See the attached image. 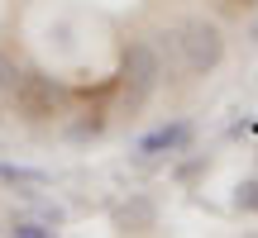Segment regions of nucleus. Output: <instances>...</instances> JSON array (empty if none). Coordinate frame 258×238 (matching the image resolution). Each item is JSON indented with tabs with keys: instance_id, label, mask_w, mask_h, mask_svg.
Returning a JSON list of instances; mask_svg holds the SVG:
<instances>
[{
	"instance_id": "2",
	"label": "nucleus",
	"mask_w": 258,
	"mask_h": 238,
	"mask_svg": "<svg viewBox=\"0 0 258 238\" xmlns=\"http://www.w3.org/2000/svg\"><path fill=\"white\" fill-rule=\"evenodd\" d=\"M177 38H182V72L186 76H206V72L220 67L225 34L211 24V19H186V24L177 29Z\"/></svg>"
},
{
	"instance_id": "1",
	"label": "nucleus",
	"mask_w": 258,
	"mask_h": 238,
	"mask_svg": "<svg viewBox=\"0 0 258 238\" xmlns=\"http://www.w3.org/2000/svg\"><path fill=\"white\" fill-rule=\"evenodd\" d=\"M158 81H163V57H158V48L148 43V38H134V43L124 48V110H144L148 95L158 91Z\"/></svg>"
},
{
	"instance_id": "9",
	"label": "nucleus",
	"mask_w": 258,
	"mask_h": 238,
	"mask_svg": "<svg viewBox=\"0 0 258 238\" xmlns=\"http://www.w3.org/2000/svg\"><path fill=\"white\" fill-rule=\"evenodd\" d=\"M10 233H15V238H53L57 229H48V224H34V219H19V224H10Z\"/></svg>"
},
{
	"instance_id": "7",
	"label": "nucleus",
	"mask_w": 258,
	"mask_h": 238,
	"mask_svg": "<svg viewBox=\"0 0 258 238\" xmlns=\"http://www.w3.org/2000/svg\"><path fill=\"white\" fill-rule=\"evenodd\" d=\"M158 38V57H163V67H182V38H177V34H153Z\"/></svg>"
},
{
	"instance_id": "11",
	"label": "nucleus",
	"mask_w": 258,
	"mask_h": 238,
	"mask_svg": "<svg viewBox=\"0 0 258 238\" xmlns=\"http://www.w3.org/2000/svg\"><path fill=\"white\" fill-rule=\"evenodd\" d=\"M234 5H253V0H234Z\"/></svg>"
},
{
	"instance_id": "10",
	"label": "nucleus",
	"mask_w": 258,
	"mask_h": 238,
	"mask_svg": "<svg viewBox=\"0 0 258 238\" xmlns=\"http://www.w3.org/2000/svg\"><path fill=\"white\" fill-rule=\"evenodd\" d=\"M234 205H239L244 214H258V181H244L239 195H234Z\"/></svg>"
},
{
	"instance_id": "4",
	"label": "nucleus",
	"mask_w": 258,
	"mask_h": 238,
	"mask_svg": "<svg viewBox=\"0 0 258 238\" xmlns=\"http://www.w3.org/2000/svg\"><path fill=\"white\" fill-rule=\"evenodd\" d=\"M186 148H191V124L186 119H172V124H158L153 134H144L134 153H139V162H148V157H177Z\"/></svg>"
},
{
	"instance_id": "8",
	"label": "nucleus",
	"mask_w": 258,
	"mask_h": 238,
	"mask_svg": "<svg viewBox=\"0 0 258 238\" xmlns=\"http://www.w3.org/2000/svg\"><path fill=\"white\" fill-rule=\"evenodd\" d=\"M0 181H15V186H38V181H43V172H29V167H10V162H0Z\"/></svg>"
},
{
	"instance_id": "3",
	"label": "nucleus",
	"mask_w": 258,
	"mask_h": 238,
	"mask_svg": "<svg viewBox=\"0 0 258 238\" xmlns=\"http://www.w3.org/2000/svg\"><path fill=\"white\" fill-rule=\"evenodd\" d=\"M10 100H15L19 119H29V124H48L53 114H62V100H67V91L53 81V76H43V72H24Z\"/></svg>"
},
{
	"instance_id": "5",
	"label": "nucleus",
	"mask_w": 258,
	"mask_h": 238,
	"mask_svg": "<svg viewBox=\"0 0 258 238\" xmlns=\"http://www.w3.org/2000/svg\"><path fill=\"white\" fill-rule=\"evenodd\" d=\"M115 224H120V229L129 233V229H153V200H134V205H120V210H115Z\"/></svg>"
},
{
	"instance_id": "6",
	"label": "nucleus",
	"mask_w": 258,
	"mask_h": 238,
	"mask_svg": "<svg viewBox=\"0 0 258 238\" xmlns=\"http://www.w3.org/2000/svg\"><path fill=\"white\" fill-rule=\"evenodd\" d=\"M19 76H24V67L15 62V57L0 48V95H15V86H19Z\"/></svg>"
}]
</instances>
